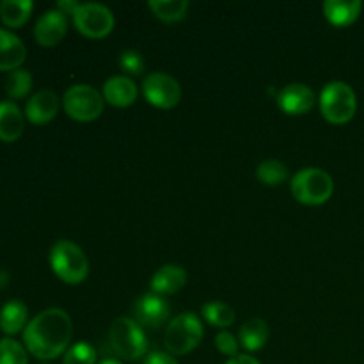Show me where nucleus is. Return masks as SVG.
<instances>
[{"instance_id": "nucleus-7", "label": "nucleus", "mask_w": 364, "mask_h": 364, "mask_svg": "<svg viewBox=\"0 0 364 364\" xmlns=\"http://www.w3.org/2000/svg\"><path fill=\"white\" fill-rule=\"evenodd\" d=\"M63 105L71 119L89 123V121H95L102 116L105 100H103V95H100L98 89H95L92 85L77 84L71 85L64 92Z\"/></svg>"}, {"instance_id": "nucleus-5", "label": "nucleus", "mask_w": 364, "mask_h": 364, "mask_svg": "<svg viewBox=\"0 0 364 364\" xmlns=\"http://www.w3.org/2000/svg\"><path fill=\"white\" fill-rule=\"evenodd\" d=\"M203 323L192 311L174 316L164 334V343L169 354L185 355L194 350L203 340Z\"/></svg>"}, {"instance_id": "nucleus-19", "label": "nucleus", "mask_w": 364, "mask_h": 364, "mask_svg": "<svg viewBox=\"0 0 364 364\" xmlns=\"http://www.w3.org/2000/svg\"><path fill=\"white\" fill-rule=\"evenodd\" d=\"M270 329L269 323L262 318H251L240 327V333H238V340L240 345L249 352H256L259 348H263L269 341Z\"/></svg>"}, {"instance_id": "nucleus-28", "label": "nucleus", "mask_w": 364, "mask_h": 364, "mask_svg": "<svg viewBox=\"0 0 364 364\" xmlns=\"http://www.w3.org/2000/svg\"><path fill=\"white\" fill-rule=\"evenodd\" d=\"M119 68L128 75H141L144 71V57L135 50H124L119 55Z\"/></svg>"}, {"instance_id": "nucleus-29", "label": "nucleus", "mask_w": 364, "mask_h": 364, "mask_svg": "<svg viewBox=\"0 0 364 364\" xmlns=\"http://www.w3.org/2000/svg\"><path fill=\"white\" fill-rule=\"evenodd\" d=\"M215 345H217V350H219L220 354L228 355L230 359L235 358V355H238L237 338H235L231 333H228V331H223V333L217 334Z\"/></svg>"}, {"instance_id": "nucleus-23", "label": "nucleus", "mask_w": 364, "mask_h": 364, "mask_svg": "<svg viewBox=\"0 0 364 364\" xmlns=\"http://www.w3.org/2000/svg\"><path fill=\"white\" fill-rule=\"evenodd\" d=\"M288 167L284 166L279 160H263L262 164L256 169V176L262 181L263 185H269V187H277L283 181L288 180Z\"/></svg>"}, {"instance_id": "nucleus-27", "label": "nucleus", "mask_w": 364, "mask_h": 364, "mask_svg": "<svg viewBox=\"0 0 364 364\" xmlns=\"http://www.w3.org/2000/svg\"><path fill=\"white\" fill-rule=\"evenodd\" d=\"M63 364H96V350L92 345L80 341L70 347L64 354Z\"/></svg>"}, {"instance_id": "nucleus-20", "label": "nucleus", "mask_w": 364, "mask_h": 364, "mask_svg": "<svg viewBox=\"0 0 364 364\" xmlns=\"http://www.w3.org/2000/svg\"><path fill=\"white\" fill-rule=\"evenodd\" d=\"M28 309L21 301H9L0 311V329L13 336L27 327Z\"/></svg>"}, {"instance_id": "nucleus-12", "label": "nucleus", "mask_w": 364, "mask_h": 364, "mask_svg": "<svg viewBox=\"0 0 364 364\" xmlns=\"http://www.w3.org/2000/svg\"><path fill=\"white\" fill-rule=\"evenodd\" d=\"M315 92L306 84H290L277 95V105L288 116H301L309 112L315 105Z\"/></svg>"}, {"instance_id": "nucleus-30", "label": "nucleus", "mask_w": 364, "mask_h": 364, "mask_svg": "<svg viewBox=\"0 0 364 364\" xmlns=\"http://www.w3.org/2000/svg\"><path fill=\"white\" fill-rule=\"evenodd\" d=\"M144 364H178V361L169 352L153 350L144 358Z\"/></svg>"}, {"instance_id": "nucleus-13", "label": "nucleus", "mask_w": 364, "mask_h": 364, "mask_svg": "<svg viewBox=\"0 0 364 364\" xmlns=\"http://www.w3.org/2000/svg\"><path fill=\"white\" fill-rule=\"evenodd\" d=\"M59 112V96L50 89L36 92L25 107V116L31 123L45 124L52 121Z\"/></svg>"}, {"instance_id": "nucleus-3", "label": "nucleus", "mask_w": 364, "mask_h": 364, "mask_svg": "<svg viewBox=\"0 0 364 364\" xmlns=\"http://www.w3.org/2000/svg\"><path fill=\"white\" fill-rule=\"evenodd\" d=\"M333 191V178L320 167H306L291 178V194L302 205H323L331 199Z\"/></svg>"}, {"instance_id": "nucleus-18", "label": "nucleus", "mask_w": 364, "mask_h": 364, "mask_svg": "<svg viewBox=\"0 0 364 364\" xmlns=\"http://www.w3.org/2000/svg\"><path fill=\"white\" fill-rule=\"evenodd\" d=\"M363 2L359 0H327L323 4V14L336 27H345L358 20Z\"/></svg>"}, {"instance_id": "nucleus-15", "label": "nucleus", "mask_w": 364, "mask_h": 364, "mask_svg": "<svg viewBox=\"0 0 364 364\" xmlns=\"http://www.w3.org/2000/svg\"><path fill=\"white\" fill-rule=\"evenodd\" d=\"M139 89L135 82L128 77H112L103 84V100L114 107H130L137 100Z\"/></svg>"}, {"instance_id": "nucleus-2", "label": "nucleus", "mask_w": 364, "mask_h": 364, "mask_svg": "<svg viewBox=\"0 0 364 364\" xmlns=\"http://www.w3.org/2000/svg\"><path fill=\"white\" fill-rule=\"evenodd\" d=\"M53 274L68 284H78L87 277L89 262L85 252L71 240H59L50 249Z\"/></svg>"}, {"instance_id": "nucleus-6", "label": "nucleus", "mask_w": 364, "mask_h": 364, "mask_svg": "<svg viewBox=\"0 0 364 364\" xmlns=\"http://www.w3.org/2000/svg\"><path fill=\"white\" fill-rule=\"evenodd\" d=\"M320 110L329 123H348L358 110L354 89L347 82H329L320 92Z\"/></svg>"}, {"instance_id": "nucleus-9", "label": "nucleus", "mask_w": 364, "mask_h": 364, "mask_svg": "<svg viewBox=\"0 0 364 364\" xmlns=\"http://www.w3.org/2000/svg\"><path fill=\"white\" fill-rule=\"evenodd\" d=\"M144 98L159 109H173L181 100V87L174 77L167 73H149L142 82Z\"/></svg>"}, {"instance_id": "nucleus-26", "label": "nucleus", "mask_w": 364, "mask_h": 364, "mask_svg": "<svg viewBox=\"0 0 364 364\" xmlns=\"http://www.w3.org/2000/svg\"><path fill=\"white\" fill-rule=\"evenodd\" d=\"M0 364H28L27 350L13 338L0 340Z\"/></svg>"}, {"instance_id": "nucleus-31", "label": "nucleus", "mask_w": 364, "mask_h": 364, "mask_svg": "<svg viewBox=\"0 0 364 364\" xmlns=\"http://www.w3.org/2000/svg\"><path fill=\"white\" fill-rule=\"evenodd\" d=\"M78 6H80V4H78L77 0H59V2H57V9L64 14H71V16H73V13L77 11Z\"/></svg>"}, {"instance_id": "nucleus-8", "label": "nucleus", "mask_w": 364, "mask_h": 364, "mask_svg": "<svg viewBox=\"0 0 364 364\" xmlns=\"http://www.w3.org/2000/svg\"><path fill=\"white\" fill-rule=\"evenodd\" d=\"M73 23L80 34L92 39H100L112 32L114 14L103 4H80L73 13Z\"/></svg>"}, {"instance_id": "nucleus-11", "label": "nucleus", "mask_w": 364, "mask_h": 364, "mask_svg": "<svg viewBox=\"0 0 364 364\" xmlns=\"http://www.w3.org/2000/svg\"><path fill=\"white\" fill-rule=\"evenodd\" d=\"M68 31V16L59 9L43 13L34 27V38L41 46H55L63 41Z\"/></svg>"}, {"instance_id": "nucleus-1", "label": "nucleus", "mask_w": 364, "mask_h": 364, "mask_svg": "<svg viewBox=\"0 0 364 364\" xmlns=\"http://www.w3.org/2000/svg\"><path fill=\"white\" fill-rule=\"evenodd\" d=\"M73 334L71 318L64 309L50 308L27 323L23 343L28 354L41 361H50L66 354Z\"/></svg>"}, {"instance_id": "nucleus-14", "label": "nucleus", "mask_w": 364, "mask_h": 364, "mask_svg": "<svg viewBox=\"0 0 364 364\" xmlns=\"http://www.w3.org/2000/svg\"><path fill=\"white\" fill-rule=\"evenodd\" d=\"M27 57L23 41L13 32L0 28V71L20 70Z\"/></svg>"}, {"instance_id": "nucleus-34", "label": "nucleus", "mask_w": 364, "mask_h": 364, "mask_svg": "<svg viewBox=\"0 0 364 364\" xmlns=\"http://www.w3.org/2000/svg\"><path fill=\"white\" fill-rule=\"evenodd\" d=\"M100 364H123V363L117 361V359H109V358H107V359H103V361L100 363Z\"/></svg>"}, {"instance_id": "nucleus-24", "label": "nucleus", "mask_w": 364, "mask_h": 364, "mask_svg": "<svg viewBox=\"0 0 364 364\" xmlns=\"http://www.w3.org/2000/svg\"><path fill=\"white\" fill-rule=\"evenodd\" d=\"M32 89V75L31 71L23 70H14L7 75L6 80V92L9 95V98L13 100H21L31 92Z\"/></svg>"}, {"instance_id": "nucleus-32", "label": "nucleus", "mask_w": 364, "mask_h": 364, "mask_svg": "<svg viewBox=\"0 0 364 364\" xmlns=\"http://www.w3.org/2000/svg\"><path fill=\"white\" fill-rule=\"evenodd\" d=\"M226 364H259V361H258V359L252 358V355L238 354V355H235V358L228 359Z\"/></svg>"}, {"instance_id": "nucleus-10", "label": "nucleus", "mask_w": 364, "mask_h": 364, "mask_svg": "<svg viewBox=\"0 0 364 364\" xmlns=\"http://www.w3.org/2000/svg\"><path fill=\"white\" fill-rule=\"evenodd\" d=\"M171 313V306L167 304L162 295H156L153 291L142 295L134 304V320L141 327L148 329H159L167 322Z\"/></svg>"}, {"instance_id": "nucleus-25", "label": "nucleus", "mask_w": 364, "mask_h": 364, "mask_svg": "<svg viewBox=\"0 0 364 364\" xmlns=\"http://www.w3.org/2000/svg\"><path fill=\"white\" fill-rule=\"evenodd\" d=\"M203 316L206 322L212 323L215 327H230L235 322V311L231 306L224 304V302H206L203 306Z\"/></svg>"}, {"instance_id": "nucleus-16", "label": "nucleus", "mask_w": 364, "mask_h": 364, "mask_svg": "<svg viewBox=\"0 0 364 364\" xmlns=\"http://www.w3.org/2000/svg\"><path fill=\"white\" fill-rule=\"evenodd\" d=\"M187 284V272L178 265L160 267L151 277V291L156 295H173Z\"/></svg>"}, {"instance_id": "nucleus-33", "label": "nucleus", "mask_w": 364, "mask_h": 364, "mask_svg": "<svg viewBox=\"0 0 364 364\" xmlns=\"http://www.w3.org/2000/svg\"><path fill=\"white\" fill-rule=\"evenodd\" d=\"M9 274L6 272V270H2L0 269V290H2V288H6L7 284H9Z\"/></svg>"}, {"instance_id": "nucleus-21", "label": "nucleus", "mask_w": 364, "mask_h": 364, "mask_svg": "<svg viewBox=\"0 0 364 364\" xmlns=\"http://www.w3.org/2000/svg\"><path fill=\"white\" fill-rule=\"evenodd\" d=\"M34 4L31 0H2L0 2V18L11 28H18L25 25L31 16Z\"/></svg>"}, {"instance_id": "nucleus-4", "label": "nucleus", "mask_w": 364, "mask_h": 364, "mask_svg": "<svg viewBox=\"0 0 364 364\" xmlns=\"http://www.w3.org/2000/svg\"><path fill=\"white\" fill-rule=\"evenodd\" d=\"M109 341L112 350L124 361H137L148 352V340L142 327L128 316L114 320L109 331Z\"/></svg>"}, {"instance_id": "nucleus-17", "label": "nucleus", "mask_w": 364, "mask_h": 364, "mask_svg": "<svg viewBox=\"0 0 364 364\" xmlns=\"http://www.w3.org/2000/svg\"><path fill=\"white\" fill-rule=\"evenodd\" d=\"M23 134V114L13 102H0V141L14 142Z\"/></svg>"}, {"instance_id": "nucleus-22", "label": "nucleus", "mask_w": 364, "mask_h": 364, "mask_svg": "<svg viewBox=\"0 0 364 364\" xmlns=\"http://www.w3.org/2000/svg\"><path fill=\"white\" fill-rule=\"evenodd\" d=\"M148 6L153 14L164 21L183 20L188 11L187 0H149Z\"/></svg>"}]
</instances>
